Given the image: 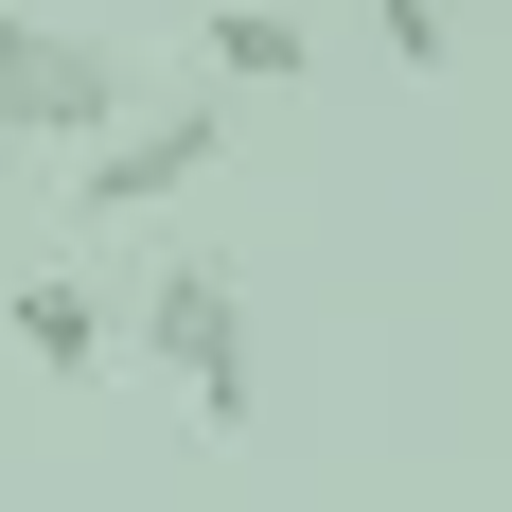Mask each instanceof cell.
I'll return each mask as SVG.
<instances>
[{"label":"cell","instance_id":"cell-7","mask_svg":"<svg viewBox=\"0 0 512 512\" xmlns=\"http://www.w3.org/2000/svg\"><path fill=\"white\" fill-rule=\"evenodd\" d=\"M0 36H18V0H0Z\"/></svg>","mask_w":512,"mask_h":512},{"label":"cell","instance_id":"cell-3","mask_svg":"<svg viewBox=\"0 0 512 512\" xmlns=\"http://www.w3.org/2000/svg\"><path fill=\"white\" fill-rule=\"evenodd\" d=\"M195 177H230V89L124 106V124L71 159V212H159V195H195Z\"/></svg>","mask_w":512,"mask_h":512},{"label":"cell","instance_id":"cell-2","mask_svg":"<svg viewBox=\"0 0 512 512\" xmlns=\"http://www.w3.org/2000/svg\"><path fill=\"white\" fill-rule=\"evenodd\" d=\"M124 106H142V53L124 36H71V18L0 36V159H89Z\"/></svg>","mask_w":512,"mask_h":512},{"label":"cell","instance_id":"cell-1","mask_svg":"<svg viewBox=\"0 0 512 512\" xmlns=\"http://www.w3.org/2000/svg\"><path fill=\"white\" fill-rule=\"evenodd\" d=\"M124 354H142L159 389L212 424V442L265 407V371H248V283H230V248H177V265H159L142 301H124Z\"/></svg>","mask_w":512,"mask_h":512},{"label":"cell","instance_id":"cell-5","mask_svg":"<svg viewBox=\"0 0 512 512\" xmlns=\"http://www.w3.org/2000/svg\"><path fill=\"white\" fill-rule=\"evenodd\" d=\"M195 53H212V89L248 106V89H301L318 36H301V0H195Z\"/></svg>","mask_w":512,"mask_h":512},{"label":"cell","instance_id":"cell-4","mask_svg":"<svg viewBox=\"0 0 512 512\" xmlns=\"http://www.w3.org/2000/svg\"><path fill=\"white\" fill-rule=\"evenodd\" d=\"M0 336H18L53 389H89V371L124 354V301H106V283H71V265H18V283H0Z\"/></svg>","mask_w":512,"mask_h":512},{"label":"cell","instance_id":"cell-6","mask_svg":"<svg viewBox=\"0 0 512 512\" xmlns=\"http://www.w3.org/2000/svg\"><path fill=\"white\" fill-rule=\"evenodd\" d=\"M371 36H389V71H442V0H371Z\"/></svg>","mask_w":512,"mask_h":512}]
</instances>
